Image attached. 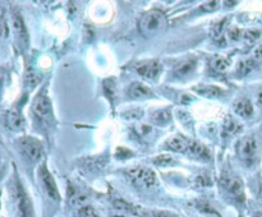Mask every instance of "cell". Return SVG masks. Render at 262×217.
Wrapping results in <instances>:
<instances>
[{
  "mask_svg": "<svg viewBox=\"0 0 262 217\" xmlns=\"http://www.w3.org/2000/svg\"><path fill=\"white\" fill-rule=\"evenodd\" d=\"M136 70L140 75H142L146 79H156L160 75L161 70H163V65L158 62V60H146V62L140 63L136 67Z\"/></svg>",
  "mask_w": 262,
  "mask_h": 217,
  "instance_id": "8",
  "label": "cell"
},
{
  "mask_svg": "<svg viewBox=\"0 0 262 217\" xmlns=\"http://www.w3.org/2000/svg\"><path fill=\"white\" fill-rule=\"evenodd\" d=\"M19 150L24 157L29 158L32 162H39L44 156V148L40 141H37L34 137H22L18 141Z\"/></svg>",
  "mask_w": 262,
  "mask_h": 217,
  "instance_id": "3",
  "label": "cell"
},
{
  "mask_svg": "<svg viewBox=\"0 0 262 217\" xmlns=\"http://www.w3.org/2000/svg\"><path fill=\"white\" fill-rule=\"evenodd\" d=\"M24 80H26V85L29 87H35L37 83L40 82V77L37 73H35L32 69H29L26 72V77H24Z\"/></svg>",
  "mask_w": 262,
  "mask_h": 217,
  "instance_id": "26",
  "label": "cell"
},
{
  "mask_svg": "<svg viewBox=\"0 0 262 217\" xmlns=\"http://www.w3.org/2000/svg\"><path fill=\"white\" fill-rule=\"evenodd\" d=\"M153 164L159 168H168V166H171L175 164L173 157H170L169 155H160V156H156L153 158Z\"/></svg>",
  "mask_w": 262,
  "mask_h": 217,
  "instance_id": "20",
  "label": "cell"
},
{
  "mask_svg": "<svg viewBox=\"0 0 262 217\" xmlns=\"http://www.w3.org/2000/svg\"><path fill=\"white\" fill-rule=\"evenodd\" d=\"M6 123L7 127L13 132H21L24 128V119L22 117L21 112H18L17 108H12L11 112L7 114Z\"/></svg>",
  "mask_w": 262,
  "mask_h": 217,
  "instance_id": "12",
  "label": "cell"
},
{
  "mask_svg": "<svg viewBox=\"0 0 262 217\" xmlns=\"http://www.w3.org/2000/svg\"><path fill=\"white\" fill-rule=\"evenodd\" d=\"M12 196H13L18 217H34L32 202L18 179H14L13 184H12Z\"/></svg>",
  "mask_w": 262,
  "mask_h": 217,
  "instance_id": "1",
  "label": "cell"
},
{
  "mask_svg": "<svg viewBox=\"0 0 262 217\" xmlns=\"http://www.w3.org/2000/svg\"><path fill=\"white\" fill-rule=\"evenodd\" d=\"M128 176L135 181L136 184L145 188H151L158 183L155 171L147 168H133L128 170Z\"/></svg>",
  "mask_w": 262,
  "mask_h": 217,
  "instance_id": "4",
  "label": "cell"
},
{
  "mask_svg": "<svg viewBox=\"0 0 262 217\" xmlns=\"http://www.w3.org/2000/svg\"><path fill=\"white\" fill-rule=\"evenodd\" d=\"M257 152V141L252 135H247L238 143V155L243 160H252Z\"/></svg>",
  "mask_w": 262,
  "mask_h": 217,
  "instance_id": "10",
  "label": "cell"
},
{
  "mask_svg": "<svg viewBox=\"0 0 262 217\" xmlns=\"http://www.w3.org/2000/svg\"><path fill=\"white\" fill-rule=\"evenodd\" d=\"M128 96L130 98H135V100H141V98H147L153 96L152 91L147 87L146 85L141 82H135L128 87L127 90Z\"/></svg>",
  "mask_w": 262,
  "mask_h": 217,
  "instance_id": "13",
  "label": "cell"
},
{
  "mask_svg": "<svg viewBox=\"0 0 262 217\" xmlns=\"http://www.w3.org/2000/svg\"><path fill=\"white\" fill-rule=\"evenodd\" d=\"M225 23H226V21H225V19H223V21H220V22H218V23L214 24V27H213L214 40H216V41H220V40L223 39L224 29H225Z\"/></svg>",
  "mask_w": 262,
  "mask_h": 217,
  "instance_id": "23",
  "label": "cell"
},
{
  "mask_svg": "<svg viewBox=\"0 0 262 217\" xmlns=\"http://www.w3.org/2000/svg\"><path fill=\"white\" fill-rule=\"evenodd\" d=\"M166 23H168V21H166V17L163 12L151 11L146 13L145 16H142L138 27H140L141 34H143L145 36H151V35L160 32L166 26Z\"/></svg>",
  "mask_w": 262,
  "mask_h": 217,
  "instance_id": "2",
  "label": "cell"
},
{
  "mask_svg": "<svg viewBox=\"0 0 262 217\" xmlns=\"http://www.w3.org/2000/svg\"><path fill=\"white\" fill-rule=\"evenodd\" d=\"M253 58L256 60H262V45H259V46L254 50Z\"/></svg>",
  "mask_w": 262,
  "mask_h": 217,
  "instance_id": "31",
  "label": "cell"
},
{
  "mask_svg": "<svg viewBox=\"0 0 262 217\" xmlns=\"http://www.w3.org/2000/svg\"><path fill=\"white\" fill-rule=\"evenodd\" d=\"M234 112L242 118H249L253 114V106L248 98H239L234 102Z\"/></svg>",
  "mask_w": 262,
  "mask_h": 217,
  "instance_id": "15",
  "label": "cell"
},
{
  "mask_svg": "<svg viewBox=\"0 0 262 217\" xmlns=\"http://www.w3.org/2000/svg\"><path fill=\"white\" fill-rule=\"evenodd\" d=\"M152 119L156 124H165L170 120V112L169 110H159V112L153 113Z\"/></svg>",
  "mask_w": 262,
  "mask_h": 217,
  "instance_id": "21",
  "label": "cell"
},
{
  "mask_svg": "<svg viewBox=\"0 0 262 217\" xmlns=\"http://www.w3.org/2000/svg\"><path fill=\"white\" fill-rule=\"evenodd\" d=\"M114 207L119 212H123V213H132V214L136 213V209L132 204L127 203V202L124 201H120V199H118V201L114 202Z\"/></svg>",
  "mask_w": 262,
  "mask_h": 217,
  "instance_id": "22",
  "label": "cell"
},
{
  "mask_svg": "<svg viewBox=\"0 0 262 217\" xmlns=\"http://www.w3.org/2000/svg\"><path fill=\"white\" fill-rule=\"evenodd\" d=\"M39 180L41 183L42 188H44L45 193L47 194L49 198H51L53 201H59L60 194L58 191L57 183H55L54 178L50 174V171L47 170L46 165H41L39 169Z\"/></svg>",
  "mask_w": 262,
  "mask_h": 217,
  "instance_id": "5",
  "label": "cell"
},
{
  "mask_svg": "<svg viewBox=\"0 0 262 217\" xmlns=\"http://www.w3.org/2000/svg\"><path fill=\"white\" fill-rule=\"evenodd\" d=\"M12 27H13L14 36H16V40L19 44V46L27 47V45H29V32H27L23 18L17 12L12 14Z\"/></svg>",
  "mask_w": 262,
  "mask_h": 217,
  "instance_id": "6",
  "label": "cell"
},
{
  "mask_svg": "<svg viewBox=\"0 0 262 217\" xmlns=\"http://www.w3.org/2000/svg\"><path fill=\"white\" fill-rule=\"evenodd\" d=\"M196 65H197V60L195 58H190V59H186L185 62L179 63L175 68V73H177L179 77H186V75H190L193 70L196 69Z\"/></svg>",
  "mask_w": 262,
  "mask_h": 217,
  "instance_id": "16",
  "label": "cell"
},
{
  "mask_svg": "<svg viewBox=\"0 0 262 217\" xmlns=\"http://www.w3.org/2000/svg\"><path fill=\"white\" fill-rule=\"evenodd\" d=\"M197 181H198V185H200V186L210 185V178H208L207 175L197 176Z\"/></svg>",
  "mask_w": 262,
  "mask_h": 217,
  "instance_id": "29",
  "label": "cell"
},
{
  "mask_svg": "<svg viewBox=\"0 0 262 217\" xmlns=\"http://www.w3.org/2000/svg\"><path fill=\"white\" fill-rule=\"evenodd\" d=\"M32 112L37 118H47L51 112V101L47 97L46 93H37L36 97L32 101Z\"/></svg>",
  "mask_w": 262,
  "mask_h": 217,
  "instance_id": "9",
  "label": "cell"
},
{
  "mask_svg": "<svg viewBox=\"0 0 262 217\" xmlns=\"http://www.w3.org/2000/svg\"><path fill=\"white\" fill-rule=\"evenodd\" d=\"M155 217H178L175 213H171L168 211H159L155 212Z\"/></svg>",
  "mask_w": 262,
  "mask_h": 217,
  "instance_id": "30",
  "label": "cell"
},
{
  "mask_svg": "<svg viewBox=\"0 0 262 217\" xmlns=\"http://www.w3.org/2000/svg\"><path fill=\"white\" fill-rule=\"evenodd\" d=\"M191 141L187 140L186 137L182 135H175V137H170L166 140L164 143V148L168 151H173V152H183L187 153L188 147H190Z\"/></svg>",
  "mask_w": 262,
  "mask_h": 217,
  "instance_id": "11",
  "label": "cell"
},
{
  "mask_svg": "<svg viewBox=\"0 0 262 217\" xmlns=\"http://www.w3.org/2000/svg\"><path fill=\"white\" fill-rule=\"evenodd\" d=\"M220 184L231 197H234V198L237 199V201H243L244 199L243 184H242V181L239 180L238 178L225 175L221 178Z\"/></svg>",
  "mask_w": 262,
  "mask_h": 217,
  "instance_id": "7",
  "label": "cell"
},
{
  "mask_svg": "<svg viewBox=\"0 0 262 217\" xmlns=\"http://www.w3.org/2000/svg\"><path fill=\"white\" fill-rule=\"evenodd\" d=\"M78 217H100V214L92 206H82L78 211Z\"/></svg>",
  "mask_w": 262,
  "mask_h": 217,
  "instance_id": "25",
  "label": "cell"
},
{
  "mask_svg": "<svg viewBox=\"0 0 262 217\" xmlns=\"http://www.w3.org/2000/svg\"><path fill=\"white\" fill-rule=\"evenodd\" d=\"M219 8V2H207L202 6V9L206 12H213Z\"/></svg>",
  "mask_w": 262,
  "mask_h": 217,
  "instance_id": "28",
  "label": "cell"
},
{
  "mask_svg": "<svg viewBox=\"0 0 262 217\" xmlns=\"http://www.w3.org/2000/svg\"><path fill=\"white\" fill-rule=\"evenodd\" d=\"M187 153L190 156H192L193 158H197V160L201 161H208L211 157L210 151H208V148L206 146L201 145L198 142H192V141H191Z\"/></svg>",
  "mask_w": 262,
  "mask_h": 217,
  "instance_id": "14",
  "label": "cell"
},
{
  "mask_svg": "<svg viewBox=\"0 0 262 217\" xmlns=\"http://www.w3.org/2000/svg\"><path fill=\"white\" fill-rule=\"evenodd\" d=\"M257 102H258V105L262 107V91L258 93V97H257Z\"/></svg>",
  "mask_w": 262,
  "mask_h": 217,
  "instance_id": "32",
  "label": "cell"
},
{
  "mask_svg": "<svg viewBox=\"0 0 262 217\" xmlns=\"http://www.w3.org/2000/svg\"><path fill=\"white\" fill-rule=\"evenodd\" d=\"M211 68L219 73L225 72L229 68V59L225 57H221V55H215L211 59Z\"/></svg>",
  "mask_w": 262,
  "mask_h": 217,
  "instance_id": "18",
  "label": "cell"
},
{
  "mask_svg": "<svg viewBox=\"0 0 262 217\" xmlns=\"http://www.w3.org/2000/svg\"><path fill=\"white\" fill-rule=\"evenodd\" d=\"M195 91L201 96L205 97H219L223 93V91L216 86H198L195 87Z\"/></svg>",
  "mask_w": 262,
  "mask_h": 217,
  "instance_id": "17",
  "label": "cell"
},
{
  "mask_svg": "<svg viewBox=\"0 0 262 217\" xmlns=\"http://www.w3.org/2000/svg\"><path fill=\"white\" fill-rule=\"evenodd\" d=\"M224 130L228 134H237V133H239L242 130V125L233 117L228 115L225 118V120H224Z\"/></svg>",
  "mask_w": 262,
  "mask_h": 217,
  "instance_id": "19",
  "label": "cell"
},
{
  "mask_svg": "<svg viewBox=\"0 0 262 217\" xmlns=\"http://www.w3.org/2000/svg\"><path fill=\"white\" fill-rule=\"evenodd\" d=\"M9 34L8 22L6 18V12L3 8H0V37H7Z\"/></svg>",
  "mask_w": 262,
  "mask_h": 217,
  "instance_id": "24",
  "label": "cell"
},
{
  "mask_svg": "<svg viewBox=\"0 0 262 217\" xmlns=\"http://www.w3.org/2000/svg\"><path fill=\"white\" fill-rule=\"evenodd\" d=\"M254 68V62L253 60H246V62H242L238 67V73L241 75H246L251 72Z\"/></svg>",
  "mask_w": 262,
  "mask_h": 217,
  "instance_id": "27",
  "label": "cell"
}]
</instances>
